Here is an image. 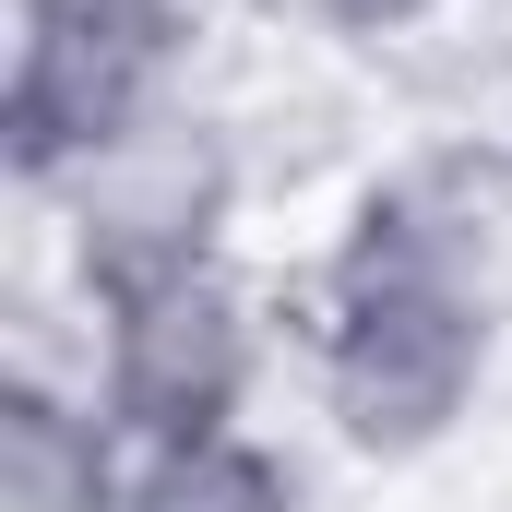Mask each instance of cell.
<instances>
[{"instance_id":"8","label":"cell","mask_w":512,"mask_h":512,"mask_svg":"<svg viewBox=\"0 0 512 512\" xmlns=\"http://www.w3.org/2000/svg\"><path fill=\"white\" fill-rule=\"evenodd\" d=\"M167 12H203V0H167Z\"/></svg>"},{"instance_id":"1","label":"cell","mask_w":512,"mask_h":512,"mask_svg":"<svg viewBox=\"0 0 512 512\" xmlns=\"http://www.w3.org/2000/svg\"><path fill=\"white\" fill-rule=\"evenodd\" d=\"M501 370V274L393 239H322L310 274V405L358 465H429L465 441Z\"/></svg>"},{"instance_id":"5","label":"cell","mask_w":512,"mask_h":512,"mask_svg":"<svg viewBox=\"0 0 512 512\" xmlns=\"http://www.w3.org/2000/svg\"><path fill=\"white\" fill-rule=\"evenodd\" d=\"M131 441L108 429L96 382H60L48 358H12L0 382V501L12 512H120Z\"/></svg>"},{"instance_id":"4","label":"cell","mask_w":512,"mask_h":512,"mask_svg":"<svg viewBox=\"0 0 512 512\" xmlns=\"http://www.w3.org/2000/svg\"><path fill=\"white\" fill-rule=\"evenodd\" d=\"M262 298L215 262V274H167V286H131L108 310H84V382L108 405L131 453H167V441H215V429H251L262 393Z\"/></svg>"},{"instance_id":"7","label":"cell","mask_w":512,"mask_h":512,"mask_svg":"<svg viewBox=\"0 0 512 512\" xmlns=\"http://www.w3.org/2000/svg\"><path fill=\"white\" fill-rule=\"evenodd\" d=\"M441 12H453V0H298V24H310L322 48H358V60H382V48H417Z\"/></svg>"},{"instance_id":"2","label":"cell","mask_w":512,"mask_h":512,"mask_svg":"<svg viewBox=\"0 0 512 512\" xmlns=\"http://www.w3.org/2000/svg\"><path fill=\"white\" fill-rule=\"evenodd\" d=\"M191 48H203V12H167V0H12V96H0L12 191L48 203L120 131L179 108Z\"/></svg>"},{"instance_id":"6","label":"cell","mask_w":512,"mask_h":512,"mask_svg":"<svg viewBox=\"0 0 512 512\" xmlns=\"http://www.w3.org/2000/svg\"><path fill=\"white\" fill-rule=\"evenodd\" d=\"M120 512H310V477H298L262 429H215V441L131 453Z\"/></svg>"},{"instance_id":"3","label":"cell","mask_w":512,"mask_h":512,"mask_svg":"<svg viewBox=\"0 0 512 512\" xmlns=\"http://www.w3.org/2000/svg\"><path fill=\"white\" fill-rule=\"evenodd\" d=\"M48 215H60V262H72L84 310L167 286V274H215L227 227H239V143H227V120H203L179 96L143 131H120L84 179H60Z\"/></svg>"}]
</instances>
